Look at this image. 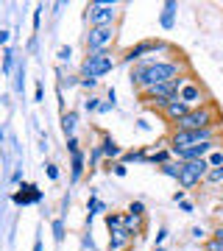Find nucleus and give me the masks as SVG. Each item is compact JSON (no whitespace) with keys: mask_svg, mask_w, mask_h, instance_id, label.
Returning a JSON list of instances; mask_svg holds the SVG:
<instances>
[{"mask_svg":"<svg viewBox=\"0 0 223 251\" xmlns=\"http://www.w3.org/2000/svg\"><path fill=\"white\" fill-rule=\"evenodd\" d=\"M56 59H59V64H67L73 59V48L70 45H62L59 50H56Z\"/></svg>","mask_w":223,"mask_h":251,"instance_id":"28","label":"nucleus"},{"mask_svg":"<svg viewBox=\"0 0 223 251\" xmlns=\"http://www.w3.org/2000/svg\"><path fill=\"white\" fill-rule=\"evenodd\" d=\"M11 201L17 206H25V204H39L42 201V190H36V193H23V190H17L14 196H11Z\"/></svg>","mask_w":223,"mask_h":251,"instance_id":"18","label":"nucleus"},{"mask_svg":"<svg viewBox=\"0 0 223 251\" xmlns=\"http://www.w3.org/2000/svg\"><path fill=\"white\" fill-rule=\"evenodd\" d=\"M106 100L117 106V92H115V87H109V92H106Z\"/></svg>","mask_w":223,"mask_h":251,"instance_id":"41","label":"nucleus"},{"mask_svg":"<svg viewBox=\"0 0 223 251\" xmlns=\"http://www.w3.org/2000/svg\"><path fill=\"white\" fill-rule=\"evenodd\" d=\"M75 128H78V112H62V131L64 137H75Z\"/></svg>","mask_w":223,"mask_h":251,"instance_id":"16","label":"nucleus"},{"mask_svg":"<svg viewBox=\"0 0 223 251\" xmlns=\"http://www.w3.org/2000/svg\"><path fill=\"white\" fill-rule=\"evenodd\" d=\"M153 251H165V249H153Z\"/></svg>","mask_w":223,"mask_h":251,"instance_id":"47","label":"nucleus"},{"mask_svg":"<svg viewBox=\"0 0 223 251\" xmlns=\"http://www.w3.org/2000/svg\"><path fill=\"white\" fill-rule=\"evenodd\" d=\"M223 140V128H204V131H170L168 148L176 151V148H196V145L204 143H218Z\"/></svg>","mask_w":223,"mask_h":251,"instance_id":"5","label":"nucleus"},{"mask_svg":"<svg viewBox=\"0 0 223 251\" xmlns=\"http://www.w3.org/2000/svg\"><path fill=\"white\" fill-rule=\"evenodd\" d=\"M100 103H103L100 98H95V95H87V98H84V112H89V115H92V112H98V109H100Z\"/></svg>","mask_w":223,"mask_h":251,"instance_id":"26","label":"nucleus"},{"mask_svg":"<svg viewBox=\"0 0 223 251\" xmlns=\"http://www.w3.org/2000/svg\"><path fill=\"white\" fill-rule=\"evenodd\" d=\"M134 237L128 229H115V232H109V251H128L134 246Z\"/></svg>","mask_w":223,"mask_h":251,"instance_id":"10","label":"nucleus"},{"mask_svg":"<svg viewBox=\"0 0 223 251\" xmlns=\"http://www.w3.org/2000/svg\"><path fill=\"white\" fill-rule=\"evenodd\" d=\"M176 14H178V6L173 3V0H168L165 6H162V14H159V25L165 28V31H173V25H176Z\"/></svg>","mask_w":223,"mask_h":251,"instance_id":"14","label":"nucleus"},{"mask_svg":"<svg viewBox=\"0 0 223 251\" xmlns=\"http://www.w3.org/2000/svg\"><path fill=\"white\" fill-rule=\"evenodd\" d=\"M187 112H190V106L184 103V100H181V98H173V100L168 103V106H165V112H162V117H165V120H168V123L173 126L176 120H181V117L187 115Z\"/></svg>","mask_w":223,"mask_h":251,"instance_id":"11","label":"nucleus"},{"mask_svg":"<svg viewBox=\"0 0 223 251\" xmlns=\"http://www.w3.org/2000/svg\"><path fill=\"white\" fill-rule=\"evenodd\" d=\"M117 39V28H89L84 36L87 53H100V50H112Z\"/></svg>","mask_w":223,"mask_h":251,"instance_id":"8","label":"nucleus"},{"mask_svg":"<svg viewBox=\"0 0 223 251\" xmlns=\"http://www.w3.org/2000/svg\"><path fill=\"white\" fill-rule=\"evenodd\" d=\"M120 14H123L120 6L112 3V0H92L84 9V17H87L89 28H117Z\"/></svg>","mask_w":223,"mask_h":251,"instance_id":"3","label":"nucleus"},{"mask_svg":"<svg viewBox=\"0 0 223 251\" xmlns=\"http://www.w3.org/2000/svg\"><path fill=\"white\" fill-rule=\"evenodd\" d=\"M204 251H223V240H218V237H209V240L204 243Z\"/></svg>","mask_w":223,"mask_h":251,"instance_id":"31","label":"nucleus"},{"mask_svg":"<svg viewBox=\"0 0 223 251\" xmlns=\"http://www.w3.org/2000/svg\"><path fill=\"white\" fill-rule=\"evenodd\" d=\"M162 53H176V48L165 42V39H143V42H137V45L125 48V53L120 56V62L123 64H140L145 59H151V56H162Z\"/></svg>","mask_w":223,"mask_h":251,"instance_id":"4","label":"nucleus"},{"mask_svg":"<svg viewBox=\"0 0 223 251\" xmlns=\"http://www.w3.org/2000/svg\"><path fill=\"white\" fill-rule=\"evenodd\" d=\"M42 98H45V84H42V81H36V90H34V100H36V103H42Z\"/></svg>","mask_w":223,"mask_h":251,"instance_id":"35","label":"nucleus"},{"mask_svg":"<svg viewBox=\"0 0 223 251\" xmlns=\"http://www.w3.org/2000/svg\"><path fill=\"white\" fill-rule=\"evenodd\" d=\"M14 48H6L3 50V75H11V67H14Z\"/></svg>","mask_w":223,"mask_h":251,"instance_id":"22","label":"nucleus"},{"mask_svg":"<svg viewBox=\"0 0 223 251\" xmlns=\"http://www.w3.org/2000/svg\"><path fill=\"white\" fill-rule=\"evenodd\" d=\"M67 151H70V156H73V153H78V151H81L78 137H67Z\"/></svg>","mask_w":223,"mask_h":251,"instance_id":"33","label":"nucleus"},{"mask_svg":"<svg viewBox=\"0 0 223 251\" xmlns=\"http://www.w3.org/2000/svg\"><path fill=\"white\" fill-rule=\"evenodd\" d=\"M206 162H209V168H212V171H215V168H223V143L218 145L209 156H206Z\"/></svg>","mask_w":223,"mask_h":251,"instance_id":"21","label":"nucleus"},{"mask_svg":"<svg viewBox=\"0 0 223 251\" xmlns=\"http://www.w3.org/2000/svg\"><path fill=\"white\" fill-rule=\"evenodd\" d=\"M120 162H123V165H134V162L148 165V151H145V148H128V151H123Z\"/></svg>","mask_w":223,"mask_h":251,"instance_id":"17","label":"nucleus"},{"mask_svg":"<svg viewBox=\"0 0 223 251\" xmlns=\"http://www.w3.org/2000/svg\"><path fill=\"white\" fill-rule=\"evenodd\" d=\"M53 240L56 243L64 240V221H62V218H56V221H53Z\"/></svg>","mask_w":223,"mask_h":251,"instance_id":"29","label":"nucleus"},{"mask_svg":"<svg viewBox=\"0 0 223 251\" xmlns=\"http://www.w3.org/2000/svg\"><path fill=\"white\" fill-rule=\"evenodd\" d=\"M123 229H128L134 237L143 234L145 232V218H137V215H131V212H123Z\"/></svg>","mask_w":223,"mask_h":251,"instance_id":"15","label":"nucleus"},{"mask_svg":"<svg viewBox=\"0 0 223 251\" xmlns=\"http://www.w3.org/2000/svg\"><path fill=\"white\" fill-rule=\"evenodd\" d=\"M9 36L11 31H0V45H9Z\"/></svg>","mask_w":223,"mask_h":251,"instance_id":"45","label":"nucleus"},{"mask_svg":"<svg viewBox=\"0 0 223 251\" xmlns=\"http://www.w3.org/2000/svg\"><path fill=\"white\" fill-rule=\"evenodd\" d=\"M137 128H140V131H151V123H148V120H143V117H140V120H137Z\"/></svg>","mask_w":223,"mask_h":251,"instance_id":"42","label":"nucleus"},{"mask_svg":"<svg viewBox=\"0 0 223 251\" xmlns=\"http://www.w3.org/2000/svg\"><path fill=\"white\" fill-rule=\"evenodd\" d=\"M212 237H218V240H223V224H218L212 229Z\"/></svg>","mask_w":223,"mask_h":251,"instance_id":"44","label":"nucleus"},{"mask_svg":"<svg viewBox=\"0 0 223 251\" xmlns=\"http://www.w3.org/2000/svg\"><path fill=\"white\" fill-rule=\"evenodd\" d=\"M156 171L162 173V176H168V179H176L178 181V173H181V162H168V165H162V168H156Z\"/></svg>","mask_w":223,"mask_h":251,"instance_id":"19","label":"nucleus"},{"mask_svg":"<svg viewBox=\"0 0 223 251\" xmlns=\"http://www.w3.org/2000/svg\"><path fill=\"white\" fill-rule=\"evenodd\" d=\"M173 131H204V128H223V117H221V109L215 100H209L206 106H198V109H190L187 115L176 120L170 126Z\"/></svg>","mask_w":223,"mask_h":251,"instance_id":"2","label":"nucleus"},{"mask_svg":"<svg viewBox=\"0 0 223 251\" xmlns=\"http://www.w3.org/2000/svg\"><path fill=\"white\" fill-rule=\"evenodd\" d=\"M190 73V64L181 53L173 56H151L145 62L134 64L131 73H128V81L137 92H145L151 87H159V84H170V81L181 78Z\"/></svg>","mask_w":223,"mask_h":251,"instance_id":"1","label":"nucleus"},{"mask_svg":"<svg viewBox=\"0 0 223 251\" xmlns=\"http://www.w3.org/2000/svg\"><path fill=\"white\" fill-rule=\"evenodd\" d=\"M112 109H115V103H109V100H103V103H100V115H109V112H112Z\"/></svg>","mask_w":223,"mask_h":251,"instance_id":"40","label":"nucleus"},{"mask_svg":"<svg viewBox=\"0 0 223 251\" xmlns=\"http://www.w3.org/2000/svg\"><path fill=\"white\" fill-rule=\"evenodd\" d=\"M204 184H209V187H223V168H215V171H209V176H206Z\"/></svg>","mask_w":223,"mask_h":251,"instance_id":"23","label":"nucleus"},{"mask_svg":"<svg viewBox=\"0 0 223 251\" xmlns=\"http://www.w3.org/2000/svg\"><path fill=\"white\" fill-rule=\"evenodd\" d=\"M115 53L112 50H100V53H87L84 56V62H81L78 67V75L81 78H103V75H109V73L115 70Z\"/></svg>","mask_w":223,"mask_h":251,"instance_id":"6","label":"nucleus"},{"mask_svg":"<svg viewBox=\"0 0 223 251\" xmlns=\"http://www.w3.org/2000/svg\"><path fill=\"white\" fill-rule=\"evenodd\" d=\"M125 212H131V215H137V218H145L148 215V206H145V201H131Z\"/></svg>","mask_w":223,"mask_h":251,"instance_id":"25","label":"nucleus"},{"mask_svg":"<svg viewBox=\"0 0 223 251\" xmlns=\"http://www.w3.org/2000/svg\"><path fill=\"white\" fill-rule=\"evenodd\" d=\"M178 98L184 100V103H187L190 109L206 106V103L212 100V98H209V92H206V87L196 78V75H193V73H190V78H187V84H184V90L178 92Z\"/></svg>","mask_w":223,"mask_h":251,"instance_id":"9","label":"nucleus"},{"mask_svg":"<svg viewBox=\"0 0 223 251\" xmlns=\"http://www.w3.org/2000/svg\"><path fill=\"white\" fill-rule=\"evenodd\" d=\"M78 87H84V90H95V87H98V81H95V78H81Z\"/></svg>","mask_w":223,"mask_h":251,"instance_id":"37","label":"nucleus"},{"mask_svg":"<svg viewBox=\"0 0 223 251\" xmlns=\"http://www.w3.org/2000/svg\"><path fill=\"white\" fill-rule=\"evenodd\" d=\"M11 181H14V184H20V181H23V168H17V171L11 173Z\"/></svg>","mask_w":223,"mask_h":251,"instance_id":"43","label":"nucleus"},{"mask_svg":"<svg viewBox=\"0 0 223 251\" xmlns=\"http://www.w3.org/2000/svg\"><path fill=\"white\" fill-rule=\"evenodd\" d=\"M109 171L115 173L117 179H125V173H128V165H123V162H109Z\"/></svg>","mask_w":223,"mask_h":251,"instance_id":"27","label":"nucleus"},{"mask_svg":"<svg viewBox=\"0 0 223 251\" xmlns=\"http://www.w3.org/2000/svg\"><path fill=\"white\" fill-rule=\"evenodd\" d=\"M103 159V153H100V145H92V151H89V171L98 165V162Z\"/></svg>","mask_w":223,"mask_h":251,"instance_id":"30","label":"nucleus"},{"mask_svg":"<svg viewBox=\"0 0 223 251\" xmlns=\"http://www.w3.org/2000/svg\"><path fill=\"white\" fill-rule=\"evenodd\" d=\"M209 171H212V168H209V162H206V159L181 165V173H178V187H181V190H196L198 184H204V181H206Z\"/></svg>","mask_w":223,"mask_h":251,"instance_id":"7","label":"nucleus"},{"mask_svg":"<svg viewBox=\"0 0 223 251\" xmlns=\"http://www.w3.org/2000/svg\"><path fill=\"white\" fill-rule=\"evenodd\" d=\"M42 11H45V6H36L34 9V31L39 28V23H42Z\"/></svg>","mask_w":223,"mask_h":251,"instance_id":"36","label":"nucleus"},{"mask_svg":"<svg viewBox=\"0 0 223 251\" xmlns=\"http://www.w3.org/2000/svg\"><path fill=\"white\" fill-rule=\"evenodd\" d=\"M103 221H106V229H109V232L123 229V212H106V215H103Z\"/></svg>","mask_w":223,"mask_h":251,"instance_id":"20","label":"nucleus"},{"mask_svg":"<svg viewBox=\"0 0 223 251\" xmlns=\"http://www.w3.org/2000/svg\"><path fill=\"white\" fill-rule=\"evenodd\" d=\"M45 173H48V179H50V181L59 179V168H56L53 162H48V165H45Z\"/></svg>","mask_w":223,"mask_h":251,"instance_id":"34","label":"nucleus"},{"mask_svg":"<svg viewBox=\"0 0 223 251\" xmlns=\"http://www.w3.org/2000/svg\"><path fill=\"white\" fill-rule=\"evenodd\" d=\"M173 201H176V204L187 201V190H176V193H173Z\"/></svg>","mask_w":223,"mask_h":251,"instance_id":"38","label":"nucleus"},{"mask_svg":"<svg viewBox=\"0 0 223 251\" xmlns=\"http://www.w3.org/2000/svg\"><path fill=\"white\" fill-rule=\"evenodd\" d=\"M181 212H196V204H193V201H181Z\"/></svg>","mask_w":223,"mask_h":251,"instance_id":"39","label":"nucleus"},{"mask_svg":"<svg viewBox=\"0 0 223 251\" xmlns=\"http://www.w3.org/2000/svg\"><path fill=\"white\" fill-rule=\"evenodd\" d=\"M100 153H103V159H109V162H120V156H123V148L112 140L109 134H103L100 137Z\"/></svg>","mask_w":223,"mask_h":251,"instance_id":"12","label":"nucleus"},{"mask_svg":"<svg viewBox=\"0 0 223 251\" xmlns=\"http://www.w3.org/2000/svg\"><path fill=\"white\" fill-rule=\"evenodd\" d=\"M34 251H42V237H36L34 240Z\"/></svg>","mask_w":223,"mask_h":251,"instance_id":"46","label":"nucleus"},{"mask_svg":"<svg viewBox=\"0 0 223 251\" xmlns=\"http://www.w3.org/2000/svg\"><path fill=\"white\" fill-rule=\"evenodd\" d=\"M84 173H87V156H84V151H78L70 156V181L78 184L84 179Z\"/></svg>","mask_w":223,"mask_h":251,"instance_id":"13","label":"nucleus"},{"mask_svg":"<svg viewBox=\"0 0 223 251\" xmlns=\"http://www.w3.org/2000/svg\"><path fill=\"white\" fill-rule=\"evenodd\" d=\"M190 237H193L196 243H206L209 237H212V232H206L204 226H193V229H190Z\"/></svg>","mask_w":223,"mask_h":251,"instance_id":"24","label":"nucleus"},{"mask_svg":"<svg viewBox=\"0 0 223 251\" xmlns=\"http://www.w3.org/2000/svg\"><path fill=\"white\" fill-rule=\"evenodd\" d=\"M168 240V229H165V226H159V229H156V240H153V249H162V243Z\"/></svg>","mask_w":223,"mask_h":251,"instance_id":"32","label":"nucleus"}]
</instances>
